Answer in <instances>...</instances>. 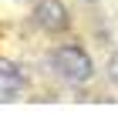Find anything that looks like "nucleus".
<instances>
[{"mask_svg": "<svg viewBox=\"0 0 118 121\" xmlns=\"http://www.w3.org/2000/svg\"><path fill=\"white\" fill-rule=\"evenodd\" d=\"M51 71L64 84H88L95 78V60L88 57L84 47L61 44V47H54V54H51Z\"/></svg>", "mask_w": 118, "mask_h": 121, "instance_id": "obj_1", "label": "nucleus"}, {"mask_svg": "<svg viewBox=\"0 0 118 121\" xmlns=\"http://www.w3.org/2000/svg\"><path fill=\"white\" fill-rule=\"evenodd\" d=\"M34 24L47 34H61V30L71 27V17H68V7L61 0H37L34 4Z\"/></svg>", "mask_w": 118, "mask_h": 121, "instance_id": "obj_2", "label": "nucleus"}, {"mask_svg": "<svg viewBox=\"0 0 118 121\" xmlns=\"http://www.w3.org/2000/svg\"><path fill=\"white\" fill-rule=\"evenodd\" d=\"M24 74L17 64H10V60H0V104H7V101H17L24 94Z\"/></svg>", "mask_w": 118, "mask_h": 121, "instance_id": "obj_3", "label": "nucleus"}, {"mask_svg": "<svg viewBox=\"0 0 118 121\" xmlns=\"http://www.w3.org/2000/svg\"><path fill=\"white\" fill-rule=\"evenodd\" d=\"M105 74H108V81H111V84H118V51L108 57V64H105Z\"/></svg>", "mask_w": 118, "mask_h": 121, "instance_id": "obj_4", "label": "nucleus"}, {"mask_svg": "<svg viewBox=\"0 0 118 121\" xmlns=\"http://www.w3.org/2000/svg\"><path fill=\"white\" fill-rule=\"evenodd\" d=\"M88 4H98V0H88Z\"/></svg>", "mask_w": 118, "mask_h": 121, "instance_id": "obj_5", "label": "nucleus"}]
</instances>
